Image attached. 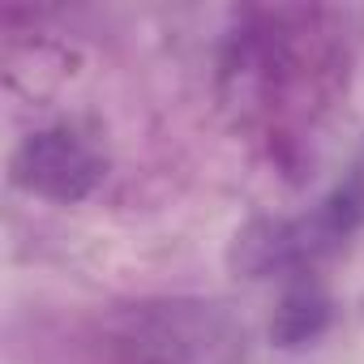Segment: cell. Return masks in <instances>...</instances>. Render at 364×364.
I'll list each match as a JSON object with an SVG mask.
<instances>
[{
  "instance_id": "1",
  "label": "cell",
  "mask_w": 364,
  "mask_h": 364,
  "mask_svg": "<svg viewBox=\"0 0 364 364\" xmlns=\"http://www.w3.org/2000/svg\"><path fill=\"white\" fill-rule=\"evenodd\" d=\"M107 334L129 364H249L245 317L206 296H154L112 313Z\"/></svg>"
},
{
  "instance_id": "2",
  "label": "cell",
  "mask_w": 364,
  "mask_h": 364,
  "mask_svg": "<svg viewBox=\"0 0 364 364\" xmlns=\"http://www.w3.org/2000/svg\"><path fill=\"white\" fill-rule=\"evenodd\" d=\"M364 228V146L338 185L300 219H253L232 240V270L245 279L309 274L321 257L338 253Z\"/></svg>"
},
{
  "instance_id": "3",
  "label": "cell",
  "mask_w": 364,
  "mask_h": 364,
  "mask_svg": "<svg viewBox=\"0 0 364 364\" xmlns=\"http://www.w3.org/2000/svg\"><path fill=\"white\" fill-rule=\"evenodd\" d=\"M103 176H107L103 150L69 124L31 133L9 159V180L22 193L43 198V202H60V206L90 198Z\"/></svg>"
},
{
  "instance_id": "4",
  "label": "cell",
  "mask_w": 364,
  "mask_h": 364,
  "mask_svg": "<svg viewBox=\"0 0 364 364\" xmlns=\"http://www.w3.org/2000/svg\"><path fill=\"white\" fill-rule=\"evenodd\" d=\"M330 317H334V300L313 279V270L309 274H291V283H287V291H283V300H279V309L270 317V343L287 347V351L309 347L313 338L326 334Z\"/></svg>"
}]
</instances>
